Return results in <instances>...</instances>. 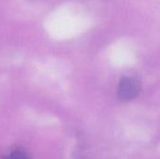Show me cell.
I'll return each instance as SVG.
<instances>
[{"mask_svg": "<svg viewBox=\"0 0 160 159\" xmlns=\"http://www.w3.org/2000/svg\"><path fill=\"white\" fill-rule=\"evenodd\" d=\"M7 159H30V157L24 150L15 149L9 153Z\"/></svg>", "mask_w": 160, "mask_h": 159, "instance_id": "obj_2", "label": "cell"}, {"mask_svg": "<svg viewBox=\"0 0 160 159\" xmlns=\"http://www.w3.org/2000/svg\"><path fill=\"white\" fill-rule=\"evenodd\" d=\"M141 91V82L134 77H124L118 85V97L122 101H130L136 98Z\"/></svg>", "mask_w": 160, "mask_h": 159, "instance_id": "obj_1", "label": "cell"}]
</instances>
